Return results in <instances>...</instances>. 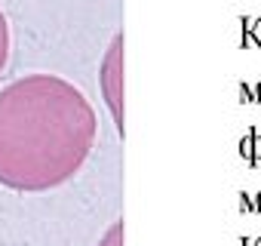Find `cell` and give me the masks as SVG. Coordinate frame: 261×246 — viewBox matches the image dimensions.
Returning <instances> with one entry per match:
<instances>
[{"label": "cell", "instance_id": "3", "mask_svg": "<svg viewBox=\"0 0 261 246\" xmlns=\"http://www.w3.org/2000/svg\"><path fill=\"white\" fill-rule=\"evenodd\" d=\"M7 59H10V22L0 10V71L7 68Z\"/></svg>", "mask_w": 261, "mask_h": 246}, {"label": "cell", "instance_id": "1", "mask_svg": "<svg viewBox=\"0 0 261 246\" xmlns=\"http://www.w3.org/2000/svg\"><path fill=\"white\" fill-rule=\"evenodd\" d=\"M98 117L80 86L59 74H25L0 89V185L49 191L80 173Z\"/></svg>", "mask_w": 261, "mask_h": 246}, {"label": "cell", "instance_id": "4", "mask_svg": "<svg viewBox=\"0 0 261 246\" xmlns=\"http://www.w3.org/2000/svg\"><path fill=\"white\" fill-rule=\"evenodd\" d=\"M95 246H123V222H114V225L101 234V240H98Z\"/></svg>", "mask_w": 261, "mask_h": 246}, {"label": "cell", "instance_id": "2", "mask_svg": "<svg viewBox=\"0 0 261 246\" xmlns=\"http://www.w3.org/2000/svg\"><path fill=\"white\" fill-rule=\"evenodd\" d=\"M98 86L117 130H123V34H114L111 46L105 50V59L98 65Z\"/></svg>", "mask_w": 261, "mask_h": 246}]
</instances>
